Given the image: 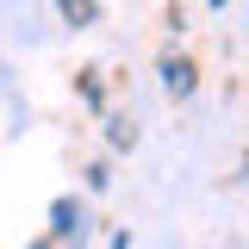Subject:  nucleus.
Instances as JSON below:
<instances>
[{
  "label": "nucleus",
  "mask_w": 249,
  "mask_h": 249,
  "mask_svg": "<svg viewBox=\"0 0 249 249\" xmlns=\"http://www.w3.org/2000/svg\"><path fill=\"white\" fill-rule=\"evenodd\" d=\"M162 88L175 93V100H187V93H193V62H187V56H168V62H162Z\"/></svg>",
  "instance_id": "1"
},
{
  "label": "nucleus",
  "mask_w": 249,
  "mask_h": 249,
  "mask_svg": "<svg viewBox=\"0 0 249 249\" xmlns=\"http://www.w3.org/2000/svg\"><path fill=\"white\" fill-rule=\"evenodd\" d=\"M56 224H50V231H56V237H69V231H81V206H75V199H56Z\"/></svg>",
  "instance_id": "2"
},
{
  "label": "nucleus",
  "mask_w": 249,
  "mask_h": 249,
  "mask_svg": "<svg viewBox=\"0 0 249 249\" xmlns=\"http://www.w3.org/2000/svg\"><path fill=\"white\" fill-rule=\"evenodd\" d=\"M62 19H69V25H88V19H93V0H62Z\"/></svg>",
  "instance_id": "3"
}]
</instances>
